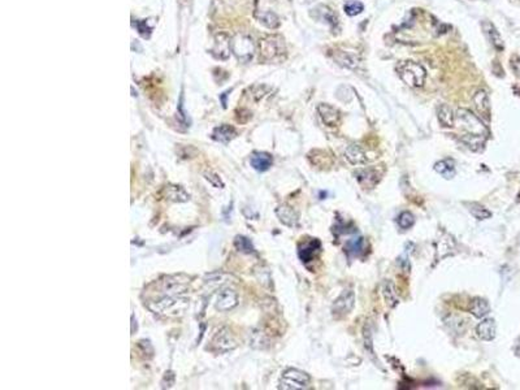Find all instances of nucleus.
I'll return each mask as SVG.
<instances>
[{
    "label": "nucleus",
    "mask_w": 520,
    "mask_h": 390,
    "mask_svg": "<svg viewBox=\"0 0 520 390\" xmlns=\"http://www.w3.org/2000/svg\"><path fill=\"white\" fill-rule=\"evenodd\" d=\"M455 120H458L460 129H463L466 131V134H463V135L488 138L487 126L483 124V121L476 114H473L468 109L459 108L455 114Z\"/></svg>",
    "instance_id": "3"
},
{
    "label": "nucleus",
    "mask_w": 520,
    "mask_h": 390,
    "mask_svg": "<svg viewBox=\"0 0 520 390\" xmlns=\"http://www.w3.org/2000/svg\"><path fill=\"white\" fill-rule=\"evenodd\" d=\"M354 304H355V294L353 290H343L342 294L334 301L332 312L336 318H342L353 311Z\"/></svg>",
    "instance_id": "7"
},
{
    "label": "nucleus",
    "mask_w": 520,
    "mask_h": 390,
    "mask_svg": "<svg viewBox=\"0 0 520 390\" xmlns=\"http://www.w3.org/2000/svg\"><path fill=\"white\" fill-rule=\"evenodd\" d=\"M438 121L445 128H453L455 125V114L448 104H442L438 109Z\"/></svg>",
    "instance_id": "23"
},
{
    "label": "nucleus",
    "mask_w": 520,
    "mask_h": 390,
    "mask_svg": "<svg viewBox=\"0 0 520 390\" xmlns=\"http://www.w3.org/2000/svg\"><path fill=\"white\" fill-rule=\"evenodd\" d=\"M236 135H237L236 129L230 125H226V124L217 126V128H215L214 131H212V140L221 143H228L229 141L233 140Z\"/></svg>",
    "instance_id": "18"
},
{
    "label": "nucleus",
    "mask_w": 520,
    "mask_h": 390,
    "mask_svg": "<svg viewBox=\"0 0 520 390\" xmlns=\"http://www.w3.org/2000/svg\"><path fill=\"white\" fill-rule=\"evenodd\" d=\"M320 247H321V242H320L319 240H316V238H312V240L307 241L306 243L299 246L298 255H299L302 262L309 263L314 259L315 254L320 250Z\"/></svg>",
    "instance_id": "11"
},
{
    "label": "nucleus",
    "mask_w": 520,
    "mask_h": 390,
    "mask_svg": "<svg viewBox=\"0 0 520 390\" xmlns=\"http://www.w3.org/2000/svg\"><path fill=\"white\" fill-rule=\"evenodd\" d=\"M234 246H236V248L239 252L243 254L255 252V247H254L253 242H251L247 237H243V236H237V237L234 238Z\"/></svg>",
    "instance_id": "26"
},
{
    "label": "nucleus",
    "mask_w": 520,
    "mask_h": 390,
    "mask_svg": "<svg viewBox=\"0 0 520 390\" xmlns=\"http://www.w3.org/2000/svg\"><path fill=\"white\" fill-rule=\"evenodd\" d=\"M273 158L267 152H254L250 159L251 167L258 172H265L272 167Z\"/></svg>",
    "instance_id": "16"
},
{
    "label": "nucleus",
    "mask_w": 520,
    "mask_h": 390,
    "mask_svg": "<svg viewBox=\"0 0 520 390\" xmlns=\"http://www.w3.org/2000/svg\"><path fill=\"white\" fill-rule=\"evenodd\" d=\"M237 303H238V299H237L236 292L230 289H226L223 290L217 297L216 308L220 311H228V309L236 307Z\"/></svg>",
    "instance_id": "13"
},
{
    "label": "nucleus",
    "mask_w": 520,
    "mask_h": 390,
    "mask_svg": "<svg viewBox=\"0 0 520 390\" xmlns=\"http://www.w3.org/2000/svg\"><path fill=\"white\" fill-rule=\"evenodd\" d=\"M317 11L320 12V14H321L323 20H325L329 25H332V26L337 25V16L333 13V11H332L329 7L320 6V7H317Z\"/></svg>",
    "instance_id": "30"
},
{
    "label": "nucleus",
    "mask_w": 520,
    "mask_h": 390,
    "mask_svg": "<svg viewBox=\"0 0 520 390\" xmlns=\"http://www.w3.org/2000/svg\"><path fill=\"white\" fill-rule=\"evenodd\" d=\"M212 343H214V346L219 351H228L236 347V341L233 340V337H232V335L226 328L220 329L217 332L214 340H212Z\"/></svg>",
    "instance_id": "9"
},
{
    "label": "nucleus",
    "mask_w": 520,
    "mask_h": 390,
    "mask_svg": "<svg viewBox=\"0 0 520 390\" xmlns=\"http://www.w3.org/2000/svg\"><path fill=\"white\" fill-rule=\"evenodd\" d=\"M434 170L442 176L444 179L450 180V179H453L454 176H455V163H454L453 159L441 160V162L436 163V165H434Z\"/></svg>",
    "instance_id": "22"
},
{
    "label": "nucleus",
    "mask_w": 520,
    "mask_h": 390,
    "mask_svg": "<svg viewBox=\"0 0 520 390\" xmlns=\"http://www.w3.org/2000/svg\"><path fill=\"white\" fill-rule=\"evenodd\" d=\"M345 158L353 165H362L367 163V156L363 148L358 145H350L345 150Z\"/></svg>",
    "instance_id": "17"
},
{
    "label": "nucleus",
    "mask_w": 520,
    "mask_h": 390,
    "mask_svg": "<svg viewBox=\"0 0 520 390\" xmlns=\"http://www.w3.org/2000/svg\"><path fill=\"white\" fill-rule=\"evenodd\" d=\"M495 321L494 319H485L476 326V333L483 341H493L495 338Z\"/></svg>",
    "instance_id": "15"
},
{
    "label": "nucleus",
    "mask_w": 520,
    "mask_h": 390,
    "mask_svg": "<svg viewBox=\"0 0 520 390\" xmlns=\"http://www.w3.org/2000/svg\"><path fill=\"white\" fill-rule=\"evenodd\" d=\"M204 177H206V180H208V181L211 182V184L214 185V186L219 187V189H223V187H224L223 181H221V180L219 179V176L215 174V173H211V172L204 173Z\"/></svg>",
    "instance_id": "32"
},
{
    "label": "nucleus",
    "mask_w": 520,
    "mask_h": 390,
    "mask_svg": "<svg viewBox=\"0 0 520 390\" xmlns=\"http://www.w3.org/2000/svg\"><path fill=\"white\" fill-rule=\"evenodd\" d=\"M317 112L326 126H336L339 123V112L329 104H319Z\"/></svg>",
    "instance_id": "12"
},
{
    "label": "nucleus",
    "mask_w": 520,
    "mask_h": 390,
    "mask_svg": "<svg viewBox=\"0 0 520 390\" xmlns=\"http://www.w3.org/2000/svg\"><path fill=\"white\" fill-rule=\"evenodd\" d=\"M511 69L514 70L516 77L520 78V57H517V56L511 57Z\"/></svg>",
    "instance_id": "33"
},
{
    "label": "nucleus",
    "mask_w": 520,
    "mask_h": 390,
    "mask_svg": "<svg viewBox=\"0 0 520 390\" xmlns=\"http://www.w3.org/2000/svg\"><path fill=\"white\" fill-rule=\"evenodd\" d=\"M276 215L280 219V221L286 226H295L298 224V220H299L298 213L294 211V208L287 206V204H281V206L278 207L276 209Z\"/></svg>",
    "instance_id": "14"
},
{
    "label": "nucleus",
    "mask_w": 520,
    "mask_h": 390,
    "mask_svg": "<svg viewBox=\"0 0 520 390\" xmlns=\"http://www.w3.org/2000/svg\"><path fill=\"white\" fill-rule=\"evenodd\" d=\"M470 312L477 319L485 318L490 312V306L485 299L475 298L470 304Z\"/></svg>",
    "instance_id": "20"
},
{
    "label": "nucleus",
    "mask_w": 520,
    "mask_h": 390,
    "mask_svg": "<svg viewBox=\"0 0 520 390\" xmlns=\"http://www.w3.org/2000/svg\"><path fill=\"white\" fill-rule=\"evenodd\" d=\"M363 248H364V238L360 236H355L346 241L345 243V251L349 257H358L363 252Z\"/></svg>",
    "instance_id": "21"
},
{
    "label": "nucleus",
    "mask_w": 520,
    "mask_h": 390,
    "mask_svg": "<svg viewBox=\"0 0 520 390\" xmlns=\"http://www.w3.org/2000/svg\"><path fill=\"white\" fill-rule=\"evenodd\" d=\"M382 294H384L385 301H387V303L389 304L390 307H395L398 304V302H399L393 282L390 281L384 282V285H382Z\"/></svg>",
    "instance_id": "25"
},
{
    "label": "nucleus",
    "mask_w": 520,
    "mask_h": 390,
    "mask_svg": "<svg viewBox=\"0 0 520 390\" xmlns=\"http://www.w3.org/2000/svg\"><path fill=\"white\" fill-rule=\"evenodd\" d=\"M232 51V39L226 33H219L215 36V45L211 53L219 60H226Z\"/></svg>",
    "instance_id": "8"
},
{
    "label": "nucleus",
    "mask_w": 520,
    "mask_h": 390,
    "mask_svg": "<svg viewBox=\"0 0 520 390\" xmlns=\"http://www.w3.org/2000/svg\"><path fill=\"white\" fill-rule=\"evenodd\" d=\"M255 16L256 18H258L263 25L267 26V28L276 29L280 26V20H278L277 14L273 13V12H260V13L256 12Z\"/></svg>",
    "instance_id": "24"
},
{
    "label": "nucleus",
    "mask_w": 520,
    "mask_h": 390,
    "mask_svg": "<svg viewBox=\"0 0 520 390\" xmlns=\"http://www.w3.org/2000/svg\"><path fill=\"white\" fill-rule=\"evenodd\" d=\"M473 104H475L476 111L480 113V116L484 119V120H489L490 119V103H489V98H488V94L484 91V90H478L477 92L473 96Z\"/></svg>",
    "instance_id": "10"
},
{
    "label": "nucleus",
    "mask_w": 520,
    "mask_h": 390,
    "mask_svg": "<svg viewBox=\"0 0 520 390\" xmlns=\"http://www.w3.org/2000/svg\"><path fill=\"white\" fill-rule=\"evenodd\" d=\"M285 52V42L280 35H268L259 42V53L263 62H277L284 57Z\"/></svg>",
    "instance_id": "4"
},
{
    "label": "nucleus",
    "mask_w": 520,
    "mask_h": 390,
    "mask_svg": "<svg viewBox=\"0 0 520 390\" xmlns=\"http://www.w3.org/2000/svg\"><path fill=\"white\" fill-rule=\"evenodd\" d=\"M310 382H311V377L309 374L297 368H289L282 374L278 387L286 390L307 389L310 386Z\"/></svg>",
    "instance_id": "5"
},
{
    "label": "nucleus",
    "mask_w": 520,
    "mask_h": 390,
    "mask_svg": "<svg viewBox=\"0 0 520 390\" xmlns=\"http://www.w3.org/2000/svg\"><path fill=\"white\" fill-rule=\"evenodd\" d=\"M516 354L520 357V342H519V345H517V347H516Z\"/></svg>",
    "instance_id": "34"
},
{
    "label": "nucleus",
    "mask_w": 520,
    "mask_h": 390,
    "mask_svg": "<svg viewBox=\"0 0 520 390\" xmlns=\"http://www.w3.org/2000/svg\"><path fill=\"white\" fill-rule=\"evenodd\" d=\"M483 29H484L485 34L488 35V38H489V41L492 42V45L494 46L495 50L498 51L504 50V42H502L501 35H499V33L497 31V29L494 28V25H493L492 23H489V21H484V23H483Z\"/></svg>",
    "instance_id": "19"
},
{
    "label": "nucleus",
    "mask_w": 520,
    "mask_h": 390,
    "mask_svg": "<svg viewBox=\"0 0 520 390\" xmlns=\"http://www.w3.org/2000/svg\"><path fill=\"white\" fill-rule=\"evenodd\" d=\"M395 70L402 81L410 87H421L426 82L427 72L423 65L419 63L403 60V62L398 63Z\"/></svg>",
    "instance_id": "2"
},
{
    "label": "nucleus",
    "mask_w": 520,
    "mask_h": 390,
    "mask_svg": "<svg viewBox=\"0 0 520 390\" xmlns=\"http://www.w3.org/2000/svg\"><path fill=\"white\" fill-rule=\"evenodd\" d=\"M187 306H189V299L181 298V294H173V292H165L160 299L147 303V307L151 311L165 316L182 315Z\"/></svg>",
    "instance_id": "1"
},
{
    "label": "nucleus",
    "mask_w": 520,
    "mask_h": 390,
    "mask_svg": "<svg viewBox=\"0 0 520 390\" xmlns=\"http://www.w3.org/2000/svg\"><path fill=\"white\" fill-rule=\"evenodd\" d=\"M470 212L472 213L473 218L477 219V220H487V219H489L492 216V212L489 209L476 203L470 204Z\"/></svg>",
    "instance_id": "27"
},
{
    "label": "nucleus",
    "mask_w": 520,
    "mask_h": 390,
    "mask_svg": "<svg viewBox=\"0 0 520 390\" xmlns=\"http://www.w3.org/2000/svg\"><path fill=\"white\" fill-rule=\"evenodd\" d=\"M136 26L141 35L145 36V38H148V36H150L151 28L147 25V21H146V20L145 21H138V23H136Z\"/></svg>",
    "instance_id": "31"
},
{
    "label": "nucleus",
    "mask_w": 520,
    "mask_h": 390,
    "mask_svg": "<svg viewBox=\"0 0 520 390\" xmlns=\"http://www.w3.org/2000/svg\"><path fill=\"white\" fill-rule=\"evenodd\" d=\"M397 223H398V225H399V228L407 230V229H410L414 226V224H415L414 215H412L411 212H407V211L402 212V213L398 216Z\"/></svg>",
    "instance_id": "28"
},
{
    "label": "nucleus",
    "mask_w": 520,
    "mask_h": 390,
    "mask_svg": "<svg viewBox=\"0 0 520 390\" xmlns=\"http://www.w3.org/2000/svg\"><path fill=\"white\" fill-rule=\"evenodd\" d=\"M232 52L236 55L238 60L248 63L253 59L254 52H255L253 39L248 35H243V34L236 35L232 39Z\"/></svg>",
    "instance_id": "6"
},
{
    "label": "nucleus",
    "mask_w": 520,
    "mask_h": 390,
    "mask_svg": "<svg viewBox=\"0 0 520 390\" xmlns=\"http://www.w3.org/2000/svg\"><path fill=\"white\" fill-rule=\"evenodd\" d=\"M363 9H364V6L360 2H356V0H350L348 3L343 6V11L349 14V16H356V14L362 13Z\"/></svg>",
    "instance_id": "29"
}]
</instances>
